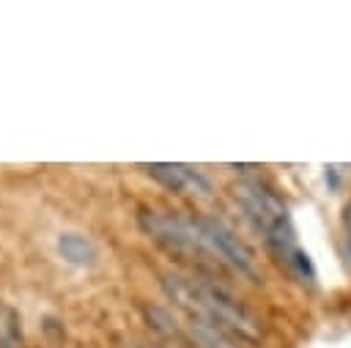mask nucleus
I'll list each match as a JSON object with an SVG mask.
<instances>
[{
  "mask_svg": "<svg viewBox=\"0 0 351 348\" xmlns=\"http://www.w3.org/2000/svg\"><path fill=\"white\" fill-rule=\"evenodd\" d=\"M162 288L167 293V299L186 312V318H197V321H208L219 329H225L228 334H233L236 340H258L261 337V323L258 318L217 279L206 277V274H165L162 277Z\"/></svg>",
  "mask_w": 351,
  "mask_h": 348,
  "instance_id": "nucleus-1",
  "label": "nucleus"
},
{
  "mask_svg": "<svg viewBox=\"0 0 351 348\" xmlns=\"http://www.w3.org/2000/svg\"><path fill=\"white\" fill-rule=\"evenodd\" d=\"M233 197L244 208L247 219L261 230L271 255L280 263H285V269L293 277L313 285L315 282V269H313L307 252H302L299 244H296L293 222H291V214H288V206L282 203V197L274 189H269L263 181H255V178L239 181L233 186Z\"/></svg>",
  "mask_w": 351,
  "mask_h": 348,
  "instance_id": "nucleus-2",
  "label": "nucleus"
},
{
  "mask_svg": "<svg viewBox=\"0 0 351 348\" xmlns=\"http://www.w3.org/2000/svg\"><path fill=\"white\" fill-rule=\"evenodd\" d=\"M137 222L167 252H176V255H211L206 241H203L197 216H184L178 211L140 208Z\"/></svg>",
  "mask_w": 351,
  "mask_h": 348,
  "instance_id": "nucleus-3",
  "label": "nucleus"
},
{
  "mask_svg": "<svg viewBox=\"0 0 351 348\" xmlns=\"http://www.w3.org/2000/svg\"><path fill=\"white\" fill-rule=\"evenodd\" d=\"M197 225H200V233H203V241L208 247V252L214 258H219L222 263L233 266L239 274L250 277V279H258V269H255V258H252V249L217 216H197Z\"/></svg>",
  "mask_w": 351,
  "mask_h": 348,
  "instance_id": "nucleus-4",
  "label": "nucleus"
},
{
  "mask_svg": "<svg viewBox=\"0 0 351 348\" xmlns=\"http://www.w3.org/2000/svg\"><path fill=\"white\" fill-rule=\"evenodd\" d=\"M143 170L159 181L162 186H167L170 192H197V195H208L211 192V181L189 164H178V162H154V164H143Z\"/></svg>",
  "mask_w": 351,
  "mask_h": 348,
  "instance_id": "nucleus-5",
  "label": "nucleus"
},
{
  "mask_svg": "<svg viewBox=\"0 0 351 348\" xmlns=\"http://www.w3.org/2000/svg\"><path fill=\"white\" fill-rule=\"evenodd\" d=\"M58 252L63 260H69L74 266H90V263H96V255H99L96 244L88 236L74 233V230H66L58 236Z\"/></svg>",
  "mask_w": 351,
  "mask_h": 348,
  "instance_id": "nucleus-6",
  "label": "nucleus"
},
{
  "mask_svg": "<svg viewBox=\"0 0 351 348\" xmlns=\"http://www.w3.org/2000/svg\"><path fill=\"white\" fill-rule=\"evenodd\" d=\"M186 334L197 348H241L233 334H228L225 329H219L208 321L186 318Z\"/></svg>",
  "mask_w": 351,
  "mask_h": 348,
  "instance_id": "nucleus-7",
  "label": "nucleus"
},
{
  "mask_svg": "<svg viewBox=\"0 0 351 348\" xmlns=\"http://www.w3.org/2000/svg\"><path fill=\"white\" fill-rule=\"evenodd\" d=\"M19 343V318L11 307L0 301V348H14Z\"/></svg>",
  "mask_w": 351,
  "mask_h": 348,
  "instance_id": "nucleus-8",
  "label": "nucleus"
},
{
  "mask_svg": "<svg viewBox=\"0 0 351 348\" xmlns=\"http://www.w3.org/2000/svg\"><path fill=\"white\" fill-rule=\"evenodd\" d=\"M346 233H348V255H351V206L346 208Z\"/></svg>",
  "mask_w": 351,
  "mask_h": 348,
  "instance_id": "nucleus-9",
  "label": "nucleus"
},
{
  "mask_svg": "<svg viewBox=\"0 0 351 348\" xmlns=\"http://www.w3.org/2000/svg\"><path fill=\"white\" fill-rule=\"evenodd\" d=\"M134 348H140V345H134Z\"/></svg>",
  "mask_w": 351,
  "mask_h": 348,
  "instance_id": "nucleus-10",
  "label": "nucleus"
}]
</instances>
